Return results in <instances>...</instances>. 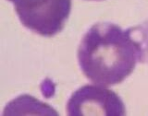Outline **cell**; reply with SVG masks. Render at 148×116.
<instances>
[{"instance_id":"cell-1","label":"cell","mask_w":148,"mask_h":116,"mask_svg":"<svg viewBox=\"0 0 148 116\" xmlns=\"http://www.w3.org/2000/svg\"><path fill=\"white\" fill-rule=\"evenodd\" d=\"M143 55L141 43L131 30L99 22L86 31L78 47L79 66L95 84L113 86L131 75Z\"/></svg>"},{"instance_id":"cell-2","label":"cell","mask_w":148,"mask_h":116,"mask_svg":"<svg viewBox=\"0 0 148 116\" xmlns=\"http://www.w3.org/2000/svg\"><path fill=\"white\" fill-rule=\"evenodd\" d=\"M23 26L41 36L61 31L71 11V0H8Z\"/></svg>"},{"instance_id":"cell-3","label":"cell","mask_w":148,"mask_h":116,"mask_svg":"<svg viewBox=\"0 0 148 116\" xmlns=\"http://www.w3.org/2000/svg\"><path fill=\"white\" fill-rule=\"evenodd\" d=\"M67 113L81 115L126 114V107L121 98L106 86L84 85L71 94L67 103Z\"/></svg>"},{"instance_id":"cell-4","label":"cell","mask_w":148,"mask_h":116,"mask_svg":"<svg viewBox=\"0 0 148 116\" xmlns=\"http://www.w3.org/2000/svg\"><path fill=\"white\" fill-rule=\"evenodd\" d=\"M147 40H148V33H147Z\"/></svg>"}]
</instances>
